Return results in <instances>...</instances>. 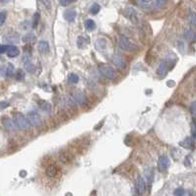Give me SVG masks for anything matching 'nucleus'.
I'll return each instance as SVG.
<instances>
[{"label":"nucleus","instance_id":"nucleus-27","mask_svg":"<svg viewBox=\"0 0 196 196\" xmlns=\"http://www.w3.org/2000/svg\"><path fill=\"white\" fill-rule=\"evenodd\" d=\"M16 80L19 81V82L25 80V72H24V70H22V69H18L17 70V72H16Z\"/></svg>","mask_w":196,"mask_h":196},{"label":"nucleus","instance_id":"nucleus-32","mask_svg":"<svg viewBox=\"0 0 196 196\" xmlns=\"http://www.w3.org/2000/svg\"><path fill=\"white\" fill-rule=\"evenodd\" d=\"M6 18H7V13L5 11L0 12V27L4 25L5 21H6Z\"/></svg>","mask_w":196,"mask_h":196},{"label":"nucleus","instance_id":"nucleus-13","mask_svg":"<svg viewBox=\"0 0 196 196\" xmlns=\"http://www.w3.org/2000/svg\"><path fill=\"white\" fill-rule=\"evenodd\" d=\"M6 53L9 57L14 58V57H17V56L20 54V49L15 45H7Z\"/></svg>","mask_w":196,"mask_h":196},{"label":"nucleus","instance_id":"nucleus-10","mask_svg":"<svg viewBox=\"0 0 196 196\" xmlns=\"http://www.w3.org/2000/svg\"><path fill=\"white\" fill-rule=\"evenodd\" d=\"M170 159L167 158V156H162L161 158L159 159L158 166H159L160 170H161L162 172H166V170L170 167Z\"/></svg>","mask_w":196,"mask_h":196},{"label":"nucleus","instance_id":"nucleus-37","mask_svg":"<svg viewBox=\"0 0 196 196\" xmlns=\"http://www.w3.org/2000/svg\"><path fill=\"white\" fill-rule=\"evenodd\" d=\"M6 49H7V45H4V44L0 45V54L6 52Z\"/></svg>","mask_w":196,"mask_h":196},{"label":"nucleus","instance_id":"nucleus-42","mask_svg":"<svg viewBox=\"0 0 196 196\" xmlns=\"http://www.w3.org/2000/svg\"><path fill=\"white\" fill-rule=\"evenodd\" d=\"M191 196H194V194H193V195H191Z\"/></svg>","mask_w":196,"mask_h":196},{"label":"nucleus","instance_id":"nucleus-26","mask_svg":"<svg viewBox=\"0 0 196 196\" xmlns=\"http://www.w3.org/2000/svg\"><path fill=\"white\" fill-rule=\"evenodd\" d=\"M184 35H185V38H186L187 40H192V41H194L195 38H196L195 33L192 30H186V31H185V33H184Z\"/></svg>","mask_w":196,"mask_h":196},{"label":"nucleus","instance_id":"nucleus-35","mask_svg":"<svg viewBox=\"0 0 196 196\" xmlns=\"http://www.w3.org/2000/svg\"><path fill=\"white\" fill-rule=\"evenodd\" d=\"M21 28H22V29H25V30H28L30 28V23L28 22V21H25V22L21 24Z\"/></svg>","mask_w":196,"mask_h":196},{"label":"nucleus","instance_id":"nucleus-36","mask_svg":"<svg viewBox=\"0 0 196 196\" xmlns=\"http://www.w3.org/2000/svg\"><path fill=\"white\" fill-rule=\"evenodd\" d=\"M72 3V1H67V0H62V1H59V4L61 6H67Z\"/></svg>","mask_w":196,"mask_h":196},{"label":"nucleus","instance_id":"nucleus-30","mask_svg":"<svg viewBox=\"0 0 196 196\" xmlns=\"http://www.w3.org/2000/svg\"><path fill=\"white\" fill-rule=\"evenodd\" d=\"M40 106H41V108L44 110V112H49L51 110V105L47 102H42L41 104H40Z\"/></svg>","mask_w":196,"mask_h":196},{"label":"nucleus","instance_id":"nucleus-39","mask_svg":"<svg viewBox=\"0 0 196 196\" xmlns=\"http://www.w3.org/2000/svg\"><path fill=\"white\" fill-rule=\"evenodd\" d=\"M191 18H189V21H190V23H191V25H193V26H195V15L194 14H192V15L190 16Z\"/></svg>","mask_w":196,"mask_h":196},{"label":"nucleus","instance_id":"nucleus-29","mask_svg":"<svg viewBox=\"0 0 196 196\" xmlns=\"http://www.w3.org/2000/svg\"><path fill=\"white\" fill-rule=\"evenodd\" d=\"M100 10H101V6H100L98 3H94L91 7L90 12L93 14V15H96V14H98L100 12Z\"/></svg>","mask_w":196,"mask_h":196},{"label":"nucleus","instance_id":"nucleus-1","mask_svg":"<svg viewBox=\"0 0 196 196\" xmlns=\"http://www.w3.org/2000/svg\"><path fill=\"white\" fill-rule=\"evenodd\" d=\"M15 123L18 128L22 130H29L32 127V125L30 124V122L28 121L27 117H25V115H23L22 113H17L15 116Z\"/></svg>","mask_w":196,"mask_h":196},{"label":"nucleus","instance_id":"nucleus-9","mask_svg":"<svg viewBox=\"0 0 196 196\" xmlns=\"http://www.w3.org/2000/svg\"><path fill=\"white\" fill-rule=\"evenodd\" d=\"M2 124H3V126L5 127V129H7L8 131H14L18 128L15 123V120H13L12 118H9V117L3 118Z\"/></svg>","mask_w":196,"mask_h":196},{"label":"nucleus","instance_id":"nucleus-4","mask_svg":"<svg viewBox=\"0 0 196 196\" xmlns=\"http://www.w3.org/2000/svg\"><path fill=\"white\" fill-rule=\"evenodd\" d=\"M26 117H27L28 121H29L32 126H41V123H42L41 117L38 112H29Z\"/></svg>","mask_w":196,"mask_h":196},{"label":"nucleus","instance_id":"nucleus-17","mask_svg":"<svg viewBox=\"0 0 196 196\" xmlns=\"http://www.w3.org/2000/svg\"><path fill=\"white\" fill-rule=\"evenodd\" d=\"M136 4H138L140 7H142L143 9H147V10L154 9V1H151V0H141V1H136Z\"/></svg>","mask_w":196,"mask_h":196},{"label":"nucleus","instance_id":"nucleus-16","mask_svg":"<svg viewBox=\"0 0 196 196\" xmlns=\"http://www.w3.org/2000/svg\"><path fill=\"white\" fill-rule=\"evenodd\" d=\"M146 190V181L142 176H139L137 179V191L139 195H142Z\"/></svg>","mask_w":196,"mask_h":196},{"label":"nucleus","instance_id":"nucleus-6","mask_svg":"<svg viewBox=\"0 0 196 196\" xmlns=\"http://www.w3.org/2000/svg\"><path fill=\"white\" fill-rule=\"evenodd\" d=\"M112 63L116 66V68H118L119 70H124L126 68L127 63L125 61L122 56L119 54H116L112 57Z\"/></svg>","mask_w":196,"mask_h":196},{"label":"nucleus","instance_id":"nucleus-22","mask_svg":"<svg viewBox=\"0 0 196 196\" xmlns=\"http://www.w3.org/2000/svg\"><path fill=\"white\" fill-rule=\"evenodd\" d=\"M85 28H86L88 31H93V30H95V28H96V23H95L92 19H88V20L85 21Z\"/></svg>","mask_w":196,"mask_h":196},{"label":"nucleus","instance_id":"nucleus-20","mask_svg":"<svg viewBox=\"0 0 196 196\" xmlns=\"http://www.w3.org/2000/svg\"><path fill=\"white\" fill-rule=\"evenodd\" d=\"M35 35L33 34V33H29V34H27V35H25L23 38H22V41L25 42V44H33V42L35 41Z\"/></svg>","mask_w":196,"mask_h":196},{"label":"nucleus","instance_id":"nucleus-38","mask_svg":"<svg viewBox=\"0 0 196 196\" xmlns=\"http://www.w3.org/2000/svg\"><path fill=\"white\" fill-rule=\"evenodd\" d=\"M184 164H185V166H186V167H191V162H190V160H189V156L186 157Z\"/></svg>","mask_w":196,"mask_h":196},{"label":"nucleus","instance_id":"nucleus-34","mask_svg":"<svg viewBox=\"0 0 196 196\" xmlns=\"http://www.w3.org/2000/svg\"><path fill=\"white\" fill-rule=\"evenodd\" d=\"M190 112L192 113V116H193V119H195V113H196V103L192 102L191 106H190Z\"/></svg>","mask_w":196,"mask_h":196},{"label":"nucleus","instance_id":"nucleus-40","mask_svg":"<svg viewBox=\"0 0 196 196\" xmlns=\"http://www.w3.org/2000/svg\"><path fill=\"white\" fill-rule=\"evenodd\" d=\"M41 3H42V4L46 5V8H51V1H42Z\"/></svg>","mask_w":196,"mask_h":196},{"label":"nucleus","instance_id":"nucleus-24","mask_svg":"<svg viewBox=\"0 0 196 196\" xmlns=\"http://www.w3.org/2000/svg\"><path fill=\"white\" fill-rule=\"evenodd\" d=\"M87 41L89 42V41H87L85 38L79 37V38H78V40H77V45H78V47H79V48H84L85 46H86V44H87Z\"/></svg>","mask_w":196,"mask_h":196},{"label":"nucleus","instance_id":"nucleus-14","mask_svg":"<svg viewBox=\"0 0 196 196\" xmlns=\"http://www.w3.org/2000/svg\"><path fill=\"white\" fill-rule=\"evenodd\" d=\"M194 139L191 137H186L182 142H179V146L184 149H193L194 148Z\"/></svg>","mask_w":196,"mask_h":196},{"label":"nucleus","instance_id":"nucleus-11","mask_svg":"<svg viewBox=\"0 0 196 196\" xmlns=\"http://www.w3.org/2000/svg\"><path fill=\"white\" fill-rule=\"evenodd\" d=\"M77 17V12L76 10L74 8H71V9H67L65 12H64V19H65L67 22L69 23H72L75 21Z\"/></svg>","mask_w":196,"mask_h":196},{"label":"nucleus","instance_id":"nucleus-28","mask_svg":"<svg viewBox=\"0 0 196 196\" xmlns=\"http://www.w3.org/2000/svg\"><path fill=\"white\" fill-rule=\"evenodd\" d=\"M68 81H69V83H71V84H77L78 82H79V76H78L77 74H75V73L70 74V76L68 78Z\"/></svg>","mask_w":196,"mask_h":196},{"label":"nucleus","instance_id":"nucleus-2","mask_svg":"<svg viewBox=\"0 0 196 196\" xmlns=\"http://www.w3.org/2000/svg\"><path fill=\"white\" fill-rule=\"evenodd\" d=\"M118 45L121 49H123L124 51H128V52L134 51L135 49H136V45L132 44V42L125 37H120L118 38Z\"/></svg>","mask_w":196,"mask_h":196},{"label":"nucleus","instance_id":"nucleus-23","mask_svg":"<svg viewBox=\"0 0 196 196\" xmlns=\"http://www.w3.org/2000/svg\"><path fill=\"white\" fill-rule=\"evenodd\" d=\"M25 69H26L28 72H30V73H33V72H35V65L33 64V62H31V61H29V60H28V61H26L25 62Z\"/></svg>","mask_w":196,"mask_h":196},{"label":"nucleus","instance_id":"nucleus-18","mask_svg":"<svg viewBox=\"0 0 196 196\" xmlns=\"http://www.w3.org/2000/svg\"><path fill=\"white\" fill-rule=\"evenodd\" d=\"M38 49L41 54H46L49 51V44L45 41H41L38 44Z\"/></svg>","mask_w":196,"mask_h":196},{"label":"nucleus","instance_id":"nucleus-15","mask_svg":"<svg viewBox=\"0 0 196 196\" xmlns=\"http://www.w3.org/2000/svg\"><path fill=\"white\" fill-rule=\"evenodd\" d=\"M167 70H169V61H167V60H164V61L160 64L158 73L160 74L161 77H165L166 74L167 73Z\"/></svg>","mask_w":196,"mask_h":196},{"label":"nucleus","instance_id":"nucleus-19","mask_svg":"<svg viewBox=\"0 0 196 196\" xmlns=\"http://www.w3.org/2000/svg\"><path fill=\"white\" fill-rule=\"evenodd\" d=\"M125 16L128 18V19H130L131 21H137V12H136V10L133 9V8H127L126 9V14H125Z\"/></svg>","mask_w":196,"mask_h":196},{"label":"nucleus","instance_id":"nucleus-5","mask_svg":"<svg viewBox=\"0 0 196 196\" xmlns=\"http://www.w3.org/2000/svg\"><path fill=\"white\" fill-rule=\"evenodd\" d=\"M15 72V68L11 63H8L7 65H3L0 67V75L4 77H12Z\"/></svg>","mask_w":196,"mask_h":196},{"label":"nucleus","instance_id":"nucleus-31","mask_svg":"<svg viewBox=\"0 0 196 196\" xmlns=\"http://www.w3.org/2000/svg\"><path fill=\"white\" fill-rule=\"evenodd\" d=\"M40 19H41V15L40 13L37 12L34 15V19H33V28H37L38 22H40Z\"/></svg>","mask_w":196,"mask_h":196},{"label":"nucleus","instance_id":"nucleus-3","mask_svg":"<svg viewBox=\"0 0 196 196\" xmlns=\"http://www.w3.org/2000/svg\"><path fill=\"white\" fill-rule=\"evenodd\" d=\"M99 70L100 72L103 76H105L106 78L108 79H115L116 77V72L115 70L112 68V66L109 65H106V64H103L99 67Z\"/></svg>","mask_w":196,"mask_h":196},{"label":"nucleus","instance_id":"nucleus-33","mask_svg":"<svg viewBox=\"0 0 196 196\" xmlns=\"http://www.w3.org/2000/svg\"><path fill=\"white\" fill-rule=\"evenodd\" d=\"M173 195L174 196H183L184 195V189L182 187L176 188V189L173 191Z\"/></svg>","mask_w":196,"mask_h":196},{"label":"nucleus","instance_id":"nucleus-8","mask_svg":"<svg viewBox=\"0 0 196 196\" xmlns=\"http://www.w3.org/2000/svg\"><path fill=\"white\" fill-rule=\"evenodd\" d=\"M45 173L46 176H48L49 177H57L60 174V170L57 166L55 165H49L45 167Z\"/></svg>","mask_w":196,"mask_h":196},{"label":"nucleus","instance_id":"nucleus-21","mask_svg":"<svg viewBox=\"0 0 196 196\" xmlns=\"http://www.w3.org/2000/svg\"><path fill=\"white\" fill-rule=\"evenodd\" d=\"M59 160L63 164H69L72 161V157H71V155L68 154L67 152H63L59 155Z\"/></svg>","mask_w":196,"mask_h":196},{"label":"nucleus","instance_id":"nucleus-41","mask_svg":"<svg viewBox=\"0 0 196 196\" xmlns=\"http://www.w3.org/2000/svg\"><path fill=\"white\" fill-rule=\"evenodd\" d=\"M9 106L8 103H0V106H1V108H6V106Z\"/></svg>","mask_w":196,"mask_h":196},{"label":"nucleus","instance_id":"nucleus-25","mask_svg":"<svg viewBox=\"0 0 196 196\" xmlns=\"http://www.w3.org/2000/svg\"><path fill=\"white\" fill-rule=\"evenodd\" d=\"M167 5V1L164 0H156L154 1V9H161Z\"/></svg>","mask_w":196,"mask_h":196},{"label":"nucleus","instance_id":"nucleus-12","mask_svg":"<svg viewBox=\"0 0 196 196\" xmlns=\"http://www.w3.org/2000/svg\"><path fill=\"white\" fill-rule=\"evenodd\" d=\"M95 47L97 51H101V52L105 51L106 49L108 48V41H106V40L104 38H100L95 42Z\"/></svg>","mask_w":196,"mask_h":196},{"label":"nucleus","instance_id":"nucleus-7","mask_svg":"<svg viewBox=\"0 0 196 196\" xmlns=\"http://www.w3.org/2000/svg\"><path fill=\"white\" fill-rule=\"evenodd\" d=\"M72 96H73L74 102H75L76 104L80 105V106H85V105H87V103H88L87 98H86V96H85L82 92H79V91L74 92Z\"/></svg>","mask_w":196,"mask_h":196}]
</instances>
